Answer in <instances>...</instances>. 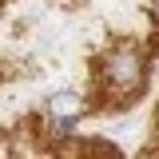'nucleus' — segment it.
Instances as JSON below:
<instances>
[{
  "label": "nucleus",
  "instance_id": "obj_1",
  "mask_svg": "<svg viewBox=\"0 0 159 159\" xmlns=\"http://www.w3.org/2000/svg\"><path fill=\"white\" fill-rule=\"evenodd\" d=\"M99 84L111 88V99L116 103H131L143 92V84H147V56L139 52V44L123 40L116 48H107L103 68H99Z\"/></svg>",
  "mask_w": 159,
  "mask_h": 159
},
{
  "label": "nucleus",
  "instance_id": "obj_2",
  "mask_svg": "<svg viewBox=\"0 0 159 159\" xmlns=\"http://www.w3.org/2000/svg\"><path fill=\"white\" fill-rule=\"evenodd\" d=\"M48 111H52V116H84V99L72 96V92H60V96H52Z\"/></svg>",
  "mask_w": 159,
  "mask_h": 159
},
{
  "label": "nucleus",
  "instance_id": "obj_3",
  "mask_svg": "<svg viewBox=\"0 0 159 159\" xmlns=\"http://www.w3.org/2000/svg\"><path fill=\"white\" fill-rule=\"evenodd\" d=\"M151 20H155V28H159V0H151Z\"/></svg>",
  "mask_w": 159,
  "mask_h": 159
}]
</instances>
